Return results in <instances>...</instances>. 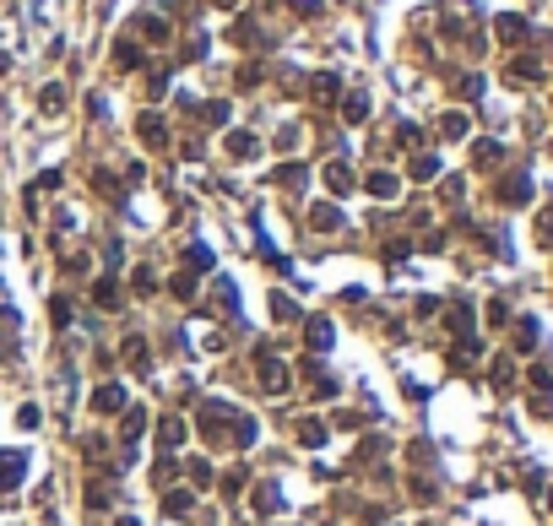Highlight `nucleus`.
Here are the masks:
<instances>
[{
  "label": "nucleus",
  "instance_id": "nucleus-1",
  "mask_svg": "<svg viewBox=\"0 0 553 526\" xmlns=\"http://www.w3.org/2000/svg\"><path fill=\"white\" fill-rule=\"evenodd\" d=\"M233 418H239V412H233L228 402H206L196 424H201V434H206V440H223V429H233Z\"/></svg>",
  "mask_w": 553,
  "mask_h": 526
},
{
  "label": "nucleus",
  "instance_id": "nucleus-2",
  "mask_svg": "<svg viewBox=\"0 0 553 526\" xmlns=\"http://www.w3.org/2000/svg\"><path fill=\"white\" fill-rule=\"evenodd\" d=\"M304 337H309V353H326V347H331V321H326V315H309Z\"/></svg>",
  "mask_w": 553,
  "mask_h": 526
},
{
  "label": "nucleus",
  "instance_id": "nucleus-3",
  "mask_svg": "<svg viewBox=\"0 0 553 526\" xmlns=\"http://www.w3.org/2000/svg\"><path fill=\"white\" fill-rule=\"evenodd\" d=\"M261 380H266V391H271V396H282V391H287V369L277 364L271 353H261Z\"/></svg>",
  "mask_w": 553,
  "mask_h": 526
},
{
  "label": "nucleus",
  "instance_id": "nucleus-4",
  "mask_svg": "<svg viewBox=\"0 0 553 526\" xmlns=\"http://www.w3.org/2000/svg\"><path fill=\"white\" fill-rule=\"evenodd\" d=\"M22 450H0V488H17L22 483Z\"/></svg>",
  "mask_w": 553,
  "mask_h": 526
},
{
  "label": "nucleus",
  "instance_id": "nucleus-5",
  "mask_svg": "<svg viewBox=\"0 0 553 526\" xmlns=\"http://www.w3.org/2000/svg\"><path fill=\"white\" fill-rule=\"evenodd\" d=\"M93 407H98V412H120L125 407V385H98V391H93Z\"/></svg>",
  "mask_w": 553,
  "mask_h": 526
},
{
  "label": "nucleus",
  "instance_id": "nucleus-6",
  "mask_svg": "<svg viewBox=\"0 0 553 526\" xmlns=\"http://www.w3.org/2000/svg\"><path fill=\"white\" fill-rule=\"evenodd\" d=\"M184 434H190V429H184V418H174V412L158 424V440H163V450H179V445H184Z\"/></svg>",
  "mask_w": 553,
  "mask_h": 526
},
{
  "label": "nucleus",
  "instance_id": "nucleus-7",
  "mask_svg": "<svg viewBox=\"0 0 553 526\" xmlns=\"http://www.w3.org/2000/svg\"><path fill=\"white\" fill-rule=\"evenodd\" d=\"M336 223H342V212H336V206H326V201L309 206V228H315V234H331Z\"/></svg>",
  "mask_w": 553,
  "mask_h": 526
},
{
  "label": "nucleus",
  "instance_id": "nucleus-8",
  "mask_svg": "<svg viewBox=\"0 0 553 526\" xmlns=\"http://www.w3.org/2000/svg\"><path fill=\"white\" fill-rule=\"evenodd\" d=\"M396 190H402V180H396V174H385V168H380V174H369V196H380V201H390Z\"/></svg>",
  "mask_w": 553,
  "mask_h": 526
},
{
  "label": "nucleus",
  "instance_id": "nucleus-9",
  "mask_svg": "<svg viewBox=\"0 0 553 526\" xmlns=\"http://www.w3.org/2000/svg\"><path fill=\"white\" fill-rule=\"evenodd\" d=\"M326 184L336 190V196H348V190H353V168H348V163H326Z\"/></svg>",
  "mask_w": 553,
  "mask_h": 526
},
{
  "label": "nucleus",
  "instance_id": "nucleus-10",
  "mask_svg": "<svg viewBox=\"0 0 553 526\" xmlns=\"http://www.w3.org/2000/svg\"><path fill=\"white\" fill-rule=\"evenodd\" d=\"M125 358H130V369H136V375H146V369H152V353H146L142 337H130V342H125Z\"/></svg>",
  "mask_w": 553,
  "mask_h": 526
},
{
  "label": "nucleus",
  "instance_id": "nucleus-11",
  "mask_svg": "<svg viewBox=\"0 0 553 526\" xmlns=\"http://www.w3.org/2000/svg\"><path fill=\"white\" fill-rule=\"evenodd\" d=\"M299 440H304L309 450H320L326 445V424H320V418H304V424H299Z\"/></svg>",
  "mask_w": 553,
  "mask_h": 526
},
{
  "label": "nucleus",
  "instance_id": "nucleus-12",
  "mask_svg": "<svg viewBox=\"0 0 553 526\" xmlns=\"http://www.w3.org/2000/svg\"><path fill=\"white\" fill-rule=\"evenodd\" d=\"M255 510H261V515H277V510H282V494H277L271 483H261L255 488Z\"/></svg>",
  "mask_w": 553,
  "mask_h": 526
},
{
  "label": "nucleus",
  "instance_id": "nucleus-13",
  "mask_svg": "<svg viewBox=\"0 0 553 526\" xmlns=\"http://www.w3.org/2000/svg\"><path fill=\"white\" fill-rule=\"evenodd\" d=\"M190 510V494L184 488H163V515H184Z\"/></svg>",
  "mask_w": 553,
  "mask_h": 526
},
{
  "label": "nucleus",
  "instance_id": "nucleus-14",
  "mask_svg": "<svg viewBox=\"0 0 553 526\" xmlns=\"http://www.w3.org/2000/svg\"><path fill=\"white\" fill-rule=\"evenodd\" d=\"M142 429H146V412H142V407H125V445L142 440Z\"/></svg>",
  "mask_w": 553,
  "mask_h": 526
},
{
  "label": "nucleus",
  "instance_id": "nucleus-15",
  "mask_svg": "<svg viewBox=\"0 0 553 526\" xmlns=\"http://www.w3.org/2000/svg\"><path fill=\"white\" fill-rule=\"evenodd\" d=\"M93 299H98L103 309H114V304H120V283H114V277H103V283L93 288Z\"/></svg>",
  "mask_w": 553,
  "mask_h": 526
},
{
  "label": "nucleus",
  "instance_id": "nucleus-16",
  "mask_svg": "<svg viewBox=\"0 0 553 526\" xmlns=\"http://www.w3.org/2000/svg\"><path fill=\"white\" fill-rule=\"evenodd\" d=\"M228 152H233V158H250V152H255V136H250V130H233V136H228Z\"/></svg>",
  "mask_w": 553,
  "mask_h": 526
},
{
  "label": "nucleus",
  "instance_id": "nucleus-17",
  "mask_svg": "<svg viewBox=\"0 0 553 526\" xmlns=\"http://www.w3.org/2000/svg\"><path fill=\"white\" fill-rule=\"evenodd\" d=\"M39 109H43V114H60V109H65V87H43Z\"/></svg>",
  "mask_w": 553,
  "mask_h": 526
},
{
  "label": "nucleus",
  "instance_id": "nucleus-18",
  "mask_svg": "<svg viewBox=\"0 0 553 526\" xmlns=\"http://www.w3.org/2000/svg\"><path fill=\"white\" fill-rule=\"evenodd\" d=\"M184 261H190V271H206V266H212V250H206V244H190Z\"/></svg>",
  "mask_w": 553,
  "mask_h": 526
},
{
  "label": "nucleus",
  "instance_id": "nucleus-19",
  "mask_svg": "<svg viewBox=\"0 0 553 526\" xmlns=\"http://www.w3.org/2000/svg\"><path fill=\"white\" fill-rule=\"evenodd\" d=\"M142 142H163V120H158V114H142Z\"/></svg>",
  "mask_w": 553,
  "mask_h": 526
},
{
  "label": "nucleus",
  "instance_id": "nucleus-20",
  "mask_svg": "<svg viewBox=\"0 0 553 526\" xmlns=\"http://www.w3.org/2000/svg\"><path fill=\"white\" fill-rule=\"evenodd\" d=\"M114 60H120L125 71H136V65H142V49H136V43H120V49H114Z\"/></svg>",
  "mask_w": 553,
  "mask_h": 526
},
{
  "label": "nucleus",
  "instance_id": "nucleus-21",
  "mask_svg": "<svg viewBox=\"0 0 553 526\" xmlns=\"http://www.w3.org/2000/svg\"><path fill=\"white\" fill-rule=\"evenodd\" d=\"M309 93H315L320 103H331V98H336V76H315V87H309Z\"/></svg>",
  "mask_w": 553,
  "mask_h": 526
},
{
  "label": "nucleus",
  "instance_id": "nucleus-22",
  "mask_svg": "<svg viewBox=\"0 0 553 526\" xmlns=\"http://www.w3.org/2000/svg\"><path fill=\"white\" fill-rule=\"evenodd\" d=\"M434 174H439V163H434V158H418V163H412V180H434Z\"/></svg>",
  "mask_w": 553,
  "mask_h": 526
},
{
  "label": "nucleus",
  "instance_id": "nucleus-23",
  "mask_svg": "<svg viewBox=\"0 0 553 526\" xmlns=\"http://www.w3.org/2000/svg\"><path fill=\"white\" fill-rule=\"evenodd\" d=\"M168 288H174L179 299H190V293H196V277H190V271H179V277H174V283H168Z\"/></svg>",
  "mask_w": 553,
  "mask_h": 526
},
{
  "label": "nucleus",
  "instance_id": "nucleus-24",
  "mask_svg": "<svg viewBox=\"0 0 553 526\" xmlns=\"http://www.w3.org/2000/svg\"><path fill=\"white\" fill-rule=\"evenodd\" d=\"M364 114H369V98H358V93H353V98H348V120L358 125V120H364Z\"/></svg>",
  "mask_w": 553,
  "mask_h": 526
},
{
  "label": "nucleus",
  "instance_id": "nucleus-25",
  "mask_svg": "<svg viewBox=\"0 0 553 526\" xmlns=\"http://www.w3.org/2000/svg\"><path fill=\"white\" fill-rule=\"evenodd\" d=\"M439 130H445V136H461V130H467V120H461V114H445V120H439Z\"/></svg>",
  "mask_w": 553,
  "mask_h": 526
},
{
  "label": "nucleus",
  "instance_id": "nucleus-26",
  "mask_svg": "<svg viewBox=\"0 0 553 526\" xmlns=\"http://www.w3.org/2000/svg\"><path fill=\"white\" fill-rule=\"evenodd\" d=\"M190 478H196V483H212V461H190Z\"/></svg>",
  "mask_w": 553,
  "mask_h": 526
},
{
  "label": "nucleus",
  "instance_id": "nucleus-27",
  "mask_svg": "<svg viewBox=\"0 0 553 526\" xmlns=\"http://www.w3.org/2000/svg\"><path fill=\"white\" fill-rule=\"evenodd\" d=\"M130 288H136V293H152L158 283H152V271H136V277H130Z\"/></svg>",
  "mask_w": 553,
  "mask_h": 526
},
{
  "label": "nucleus",
  "instance_id": "nucleus-28",
  "mask_svg": "<svg viewBox=\"0 0 553 526\" xmlns=\"http://www.w3.org/2000/svg\"><path fill=\"white\" fill-rule=\"evenodd\" d=\"M217 6H223V11H228V6H239V0H217Z\"/></svg>",
  "mask_w": 553,
  "mask_h": 526
},
{
  "label": "nucleus",
  "instance_id": "nucleus-29",
  "mask_svg": "<svg viewBox=\"0 0 553 526\" xmlns=\"http://www.w3.org/2000/svg\"><path fill=\"white\" fill-rule=\"evenodd\" d=\"M120 526H142V521H130V515H125V521H120Z\"/></svg>",
  "mask_w": 553,
  "mask_h": 526
}]
</instances>
